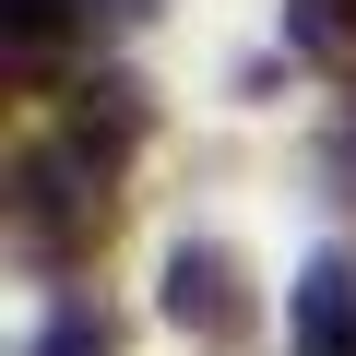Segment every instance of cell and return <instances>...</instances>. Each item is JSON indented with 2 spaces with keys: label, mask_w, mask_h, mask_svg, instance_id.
Returning a JSON list of instances; mask_svg holds the SVG:
<instances>
[{
  "label": "cell",
  "mask_w": 356,
  "mask_h": 356,
  "mask_svg": "<svg viewBox=\"0 0 356 356\" xmlns=\"http://www.w3.org/2000/svg\"><path fill=\"white\" fill-rule=\"evenodd\" d=\"M166 321L191 332L202 356H250V344H261V285H250V261H238L226 238H178V250H166Z\"/></svg>",
  "instance_id": "7a4b0ae2"
},
{
  "label": "cell",
  "mask_w": 356,
  "mask_h": 356,
  "mask_svg": "<svg viewBox=\"0 0 356 356\" xmlns=\"http://www.w3.org/2000/svg\"><path fill=\"white\" fill-rule=\"evenodd\" d=\"M36 356H119V309L107 297H60L48 332H36Z\"/></svg>",
  "instance_id": "8992f818"
},
{
  "label": "cell",
  "mask_w": 356,
  "mask_h": 356,
  "mask_svg": "<svg viewBox=\"0 0 356 356\" xmlns=\"http://www.w3.org/2000/svg\"><path fill=\"white\" fill-rule=\"evenodd\" d=\"M285 24H297V48H356V0H285Z\"/></svg>",
  "instance_id": "52a82bcc"
},
{
  "label": "cell",
  "mask_w": 356,
  "mask_h": 356,
  "mask_svg": "<svg viewBox=\"0 0 356 356\" xmlns=\"http://www.w3.org/2000/svg\"><path fill=\"white\" fill-rule=\"evenodd\" d=\"M297 356H356V250H321L297 273Z\"/></svg>",
  "instance_id": "277c9868"
},
{
  "label": "cell",
  "mask_w": 356,
  "mask_h": 356,
  "mask_svg": "<svg viewBox=\"0 0 356 356\" xmlns=\"http://www.w3.org/2000/svg\"><path fill=\"white\" fill-rule=\"evenodd\" d=\"M321 178H332V191H344V202H356V107H344V119H332V143H321Z\"/></svg>",
  "instance_id": "ba28073f"
},
{
  "label": "cell",
  "mask_w": 356,
  "mask_h": 356,
  "mask_svg": "<svg viewBox=\"0 0 356 356\" xmlns=\"http://www.w3.org/2000/svg\"><path fill=\"white\" fill-rule=\"evenodd\" d=\"M83 13H107V24H143V13H154V0H83Z\"/></svg>",
  "instance_id": "9c48e42d"
},
{
  "label": "cell",
  "mask_w": 356,
  "mask_h": 356,
  "mask_svg": "<svg viewBox=\"0 0 356 356\" xmlns=\"http://www.w3.org/2000/svg\"><path fill=\"white\" fill-rule=\"evenodd\" d=\"M107 238H119L107 166L72 154V143H24V166H13V250H24V273H83Z\"/></svg>",
  "instance_id": "6da1fadb"
},
{
  "label": "cell",
  "mask_w": 356,
  "mask_h": 356,
  "mask_svg": "<svg viewBox=\"0 0 356 356\" xmlns=\"http://www.w3.org/2000/svg\"><path fill=\"white\" fill-rule=\"evenodd\" d=\"M143 131H154V95H143L131 72H83V83H72V107H60V143H72V154H95L107 178L143 154Z\"/></svg>",
  "instance_id": "3957f363"
},
{
  "label": "cell",
  "mask_w": 356,
  "mask_h": 356,
  "mask_svg": "<svg viewBox=\"0 0 356 356\" xmlns=\"http://www.w3.org/2000/svg\"><path fill=\"white\" fill-rule=\"evenodd\" d=\"M72 24H83V0H0L13 72H24V83H48V72H60V48H72Z\"/></svg>",
  "instance_id": "5b68a950"
}]
</instances>
